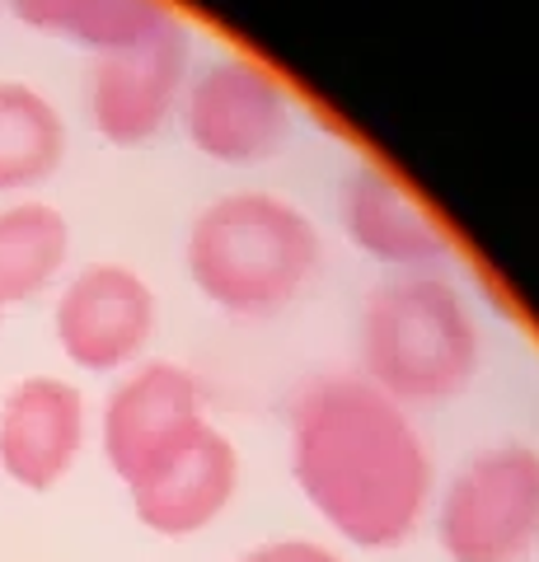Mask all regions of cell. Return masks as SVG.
<instances>
[{
  "instance_id": "1",
  "label": "cell",
  "mask_w": 539,
  "mask_h": 562,
  "mask_svg": "<svg viewBox=\"0 0 539 562\" xmlns=\"http://www.w3.org/2000/svg\"><path fill=\"white\" fill-rule=\"evenodd\" d=\"M291 479L338 539L398 549L431 506V454L413 413L357 371L315 375L287 408Z\"/></svg>"
},
{
  "instance_id": "2",
  "label": "cell",
  "mask_w": 539,
  "mask_h": 562,
  "mask_svg": "<svg viewBox=\"0 0 539 562\" xmlns=\"http://www.w3.org/2000/svg\"><path fill=\"white\" fill-rule=\"evenodd\" d=\"M324 258L305 206L268 188H235L206 202L183 239L188 281L231 319H272L315 281Z\"/></svg>"
},
{
  "instance_id": "3",
  "label": "cell",
  "mask_w": 539,
  "mask_h": 562,
  "mask_svg": "<svg viewBox=\"0 0 539 562\" xmlns=\"http://www.w3.org/2000/svg\"><path fill=\"white\" fill-rule=\"evenodd\" d=\"M483 366L469 295L441 268L390 272L357 314V375L404 408L456 403Z\"/></svg>"
},
{
  "instance_id": "4",
  "label": "cell",
  "mask_w": 539,
  "mask_h": 562,
  "mask_svg": "<svg viewBox=\"0 0 539 562\" xmlns=\"http://www.w3.org/2000/svg\"><path fill=\"white\" fill-rule=\"evenodd\" d=\"M437 543L450 562H526L539 549V450L497 441L469 454L441 487Z\"/></svg>"
},
{
  "instance_id": "5",
  "label": "cell",
  "mask_w": 539,
  "mask_h": 562,
  "mask_svg": "<svg viewBox=\"0 0 539 562\" xmlns=\"http://www.w3.org/2000/svg\"><path fill=\"white\" fill-rule=\"evenodd\" d=\"M183 136L198 155L216 165H263L295 132V99L291 85L268 61L249 52L193 66L179 103Z\"/></svg>"
},
{
  "instance_id": "6",
  "label": "cell",
  "mask_w": 539,
  "mask_h": 562,
  "mask_svg": "<svg viewBox=\"0 0 539 562\" xmlns=\"http://www.w3.org/2000/svg\"><path fill=\"white\" fill-rule=\"evenodd\" d=\"M193 76V33L173 14L142 43L99 52L90 66V122L109 146H150L173 117Z\"/></svg>"
},
{
  "instance_id": "7",
  "label": "cell",
  "mask_w": 539,
  "mask_h": 562,
  "mask_svg": "<svg viewBox=\"0 0 539 562\" xmlns=\"http://www.w3.org/2000/svg\"><path fill=\"white\" fill-rule=\"evenodd\" d=\"M212 427L202 403L198 375L179 361H136L132 371L113 384L103 403V454L109 469L136 487L160 464H169L188 441Z\"/></svg>"
},
{
  "instance_id": "8",
  "label": "cell",
  "mask_w": 539,
  "mask_h": 562,
  "mask_svg": "<svg viewBox=\"0 0 539 562\" xmlns=\"http://www.w3.org/2000/svg\"><path fill=\"white\" fill-rule=\"evenodd\" d=\"M155 319L160 305L150 281L127 262H85L52 310L61 357L94 375L132 371L155 338Z\"/></svg>"
},
{
  "instance_id": "9",
  "label": "cell",
  "mask_w": 539,
  "mask_h": 562,
  "mask_svg": "<svg viewBox=\"0 0 539 562\" xmlns=\"http://www.w3.org/2000/svg\"><path fill=\"white\" fill-rule=\"evenodd\" d=\"M338 221L357 254L390 272L441 268L450 258V231L394 169L361 160L338 188Z\"/></svg>"
},
{
  "instance_id": "10",
  "label": "cell",
  "mask_w": 539,
  "mask_h": 562,
  "mask_svg": "<svg viewBox=\"0 0 539 562\" xmlns=\"http://www.w3.org/2000/svg\"><path fill=\"white\" fill-rule=\"evenodd\" d=\"M85 394L61 375H29L0 403V469L29 492H52L85 450Z\"/></svg>"
},
{
  "instance_id": "11",
  "label": "cell",
  "mask_w": 539,
  "mask_h": 562,
  "mask_svg": "<svg viewBox=\"0 0 539 562\" xmlns=\"http://www.w3.org/2000/svg\"><path fill=\"white\" fill-rule=\"evenodd\" d=\"M132 492V512L146 530L165 539L202 535L206 525L225 516V506L239 492V450L216 422L198 441H188L169 464H160Z\"/></svg>"
},
{
  "instance_id": "12",
  "label": "cell",
  "mask_w": 539,
  "mask_h": 562,
  "mask_svg": "<svg viewBox=\"0 0 539 562\" xmlns=\"http://www.w3.org/2000/svg\"><path fill=\"white\" fill-rule=\"evenodd\" d=\"M10 14L33 33L90 47L99 57V52L142 43L179 10L169 0H10Z\"/></svg>"
},
{
  "instance_id": "13",
  "label": "cell",
  "mask_w": 539,
  "mask_h": 562,
  "mask_svg": "<svg viewBox=\"0 0 539 562\" xmlns=\"http://www.w3.org/2000/svg\"><path fill=\"white\" fill-rule=\"evenodd\" d=\"M71 262V221L38 198L0 206V310L43 295Z\"/></svg>"
},
{
  "instance_id": "14",
  "label": "cell",
  "mask_w": 539,
  "mask_h": 562,
  "mask_svg": "<svg viewBox=\"0 0 539 562\" xmlns=\"http://www.w3.org/2000/svg\"><path fill=\"white\" fill-rule=\"evenodd\" d=\"M66 160V117L38 85L0 80V192L47 183Z\"/></svg>"
},
{
  "instance_id": "15",
  "label": "cell",
  "mask_w": 539,
  "mask_h": 562,
  "mask_svg": "<svg viewBox=\"0 0 539 562\" xmlns=\"http://www.w3.org/2000/svg\"><path fill=\"white\" fill-rule=\"evenodd\" d=\"M235 562H343V558L319 539H268L258 549L239 553Z\"/></svg>"
}]
</instances>
